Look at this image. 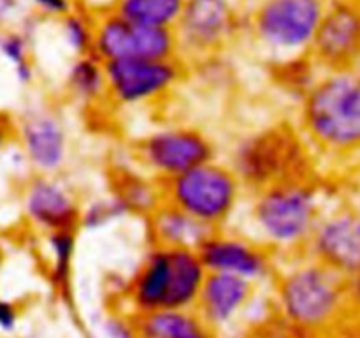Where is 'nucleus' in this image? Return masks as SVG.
I'll return each mask as SVG.
<instances>
[{"label":"nucleus","instance_id":"10","mask_svg":"<svg viewBox=\"0 0 360 338\" xmlns=\"http://www.w3.org/2000/svg\"><path fill=\"white\" fill-rule=\"evenodd\" d=\"M134 157L141 171L162 183L217 158V146L197 127L167 123L141 136L134 144Z\"/></svg>","mask_w":360,"mask_h":338},{"label":"nucleus","instance_id":"26","mask_svg":"<svg viewBox=\"0 0 360 338\" xmlns=\"http://www.w3.org/2000/svg\"><path fill=\"white\" fill-rule=\"evenodd\" d=\"M0 53L14 65L20 83L28 84L34 80V67L28 56V37L21 32H7L0 37Z\"/></svg>","mask_w":360,"mask_h":338},{"label":"nucleus","instance_id":"11","mask_svg":"<svg viewBox=\"0 0 360 338\" xmlns=\"http://www.w3.org/2000/svg\"><path fill=\"white\" fill-rule=\"evenodd\" d=\"M207 273H227L255 285L274 280L280 257L238 227L213 229L199 246Z\"/></svg>","mask_w":360,"mask_h":338},{"label":"nucleus","instance_id":"14","mask_svg":"<svg viewBox=\"0 0 360 338\" xmlns=\"http://www.w3.org/2000/svg\"><path fill=\"white\" fill-rule=\"evenodd\" d=\"M309 58L320 70L360 69V2L327 4Z\"/></svg>","mask_w":360,"mask_h":338},{"label":"nucleus","instance_id":"8","mask_svg":"<svg viewBox=\"0 0 360 338\" xmlns=\"http://www.w3.org/2000/svg\"><path fill=\"white\" fill-rule=\"evenodd\" d=\"M245 16L239 0H185L172 28L178 56L188 65L221 56L245 37Z\"/></svg>","mask_w":360,"mask_h":338},{"label":"nucleus","instance_id":"5","mask_svg":"<svg viewBox=\"0 0 360 338\" xmlns=\"http://www.w3.org/2000/svg\"><path fill=\"white\" fill-rule=\"evenodd\" d=\"M329 0H259L246 7L245 37L274 67L308 58Z\"/></svg>","mask_w":360,"mask_h":338},{"label":"nucleus","instance_id":"28","mask_svg":"<svg viewBox=\"0 0 360 338\" xmlns=\"http://www.w3.org/2000/svg\"><path fill=\"white\" fill-rule=\"evenodd\" d=\"M27 2L34 7L39 16L55 21L62 20L77 7L76 0H27Z\"/></svg>","mask_w":360,"mask_h":338},{"label":"nucleus","instance_id":"19","mask_svg":"<svg viewBox=\"0 0 360 338\" xmlns=\"http://www.w3.org/2000/svg\"><path fill=\"white\" fill-rule=\"evenodd\" d=\"M137 338H217L195 308H160L136 315Z\"/></svg>","mask_w":360,"mask_h":338},{"label":"nucleus","instance_id":"7","mask_svg":"<svg viewBox=\"0 0 360 338\" xmlns=\"http://www.w3.org/2000/svg\"><path fill=\"white\" fill-rule=\"evenodd\" d=\"M162 194L211 229L232 227L248 197L234 169L218 158L162 182Z\"/></svg>","mask_w":360,"mask_h":338},{"label":"nucleus","instance_id":"36","mask_svg":"<svg viewBox=\"0 0 360 338\" xmlns=\"http://www.w3.org/2000/svg\"><path fill=\"white\" fill-rule=\"evenodd\" d=\"M239 2H241L245 7H248V6H252V4L259 2V0H239Z\"/></svg>","mask_w":360,"mask_h":338},{"label":"nucleus","instance_id":"15","mask_svg":"<svg viewBox=\"0 0 360 338\" xmlns=\"http://www.w3.org/2000/svg\"><path fill=\"white\" fill-rule=\"evenodd\" d=\"M20 139L25 157L41 175H56L65 168L70 141L65 123L56 111L35 108L25 113Z\"/></svg>","mask_w":360,"mask_h":338},{"label":"nucleus","instance_id":"21","mask_svg":"<svg viewBox=\"0 0 360 338\" xmlns=\"http://www.w3.org/2000/svg\"><path fill=\"white\" fill-rule=\"evenodd\" d=\"M112 192L122 197L130 215H141L144 218L164 201L162 183L144 171L120 173Z\"/></svg>","mask_w":360,"mask_h":338},{"label":"nucleus","instance_id":"1","mask_svg":"<svg viewBox=\"0 0 360 338\" xmlns=\"http://www.w3.org/2000/svg\"><path fill=\"white\" fill-rule=\"evenodd\" d=\"M274 277L273 310L295 337L340 334L354 317L347 278L306 252L280 259Z\"/></svg>","mask_w":360,"mask_h":338},{"label":"nucleus","instance_id":"4","mask_svg":"<svg viewBox=\"0 0 360 338\" xmlns=\"http://www.w3.org/2000/svg\"><path fill=\"white\" fill-rule=\"evenodd\" d=\"M206 277L197 250L151 245L127 282L123 310L143 315L160 308H195Z\"/></svg>","mask_w":360,"mask_h":338},{"label":"nucleus","instance_id":"2","mask_svg":"<svg viewBox=\"0 0 360 338\" xmlns=\"http://www.w3.org/2000/svg\"><path fill=\"white\" fill-rule=\"evenodd\" d=\"M327 204L326 190L315 178L287 180L250 192L238 217L243 225L232 227L283 259L304 252Z\"/></svg>","mask_w":360,"mask_h":338},{"label":"nucleus","instance_id":"20","mask_svg":"<svg viewBox=\"0 0 360 338\" xmlns=\"http://www.w3.org/2000/svg\"><path fill=\"white\" fill-rule=\"evenodd\" d=\"M65 90L81 108H101L108 104L105 62L94 53L72 56L65 73Z\"/></svg>","mask_w":360,"mask_h":338},{"label":"nucleus","instance_id":"33","mask_svg":"<svg viewBox=\"0 0 360 338\" xmlns=\"http://www.w3.org/2000/svg\"><path fill=\"white\" fill-rule=\"evenodd\" d=\"M340 338H360V317H352L347 326L338 334Z\"/></svg>","mask_w":360,"mask_h":338},{"label":"nucleus","instance_id":"13","mask_svg":"<svg viewBox=\"0 0 360 338\" xmlns=\"http://www.w3.org/2000/svg\"><path fill=\"white\" fill-rule=\"evenodd\" d=\"M94 55L102 62L178 56L172 28H153L125 20L112 9L97 13Z\"/></svg>","mask_w":360,"mask_h":338},{"label":"nucleus","instance_id":"17","mask_svg":"<svg viewBox=\"0 0 360 338\" xmlns=\"http://www.w3.org/2000/svg\"><path fill=\"white\" fill-rule=\"evenodd\" d=\"M81 206L76 194L55 175L35 176L25 192L28 220L46 234L63 229H79Z\"/></svg>","mask_w":360,"mask_h":338},{"label":"nucleus","instance_id":"29","mask_svg":"<svg viewBox=\"0 0 360 338\" xmlns=\"http://www.w3.org/2000/svg\"><path fill=\"white\" fill-rule=\"evenodd\" d=\"M347 289L352 313L354 317H360V273L347 278Z\"/></svg>","mask_w":360,"mask_h":338},{"label":"nucleus","instance_id":"35","mask_svg":"<svg viewBox=\"0 0 360 338\" xmlns=\"http://www.w3.org/2000/svg\"><path fill=\"white\" fill-rule=\"evenodd\" d=\"M267 338H295V334L290 333V331H288L287 327H283V333L271 334V337H267Z\"/></svg>","mask_w":360,"mask_h":338},{"label":"nucleus","instance_id":"32","mask_svg":"<svg viewBox=\"0 0 360 338\" xmlns=\"http://www.w3.org/2000/svg\"><path fill=\"white\" fill-rule=\"evenodd\" d=\"M76 2L77 6L86 7V9L94 11V13H102V11L111 9L116 0H76Z\"/></svg>","mask_w":360,"mask_h":338},{"label":"nucleus","instance_id":"12","mask_svg":"<svg viewBox=\"0 0 360 338\" xmlns=\"http://www.w3.org/2000/svg\"><path fill=\"white\" fill-rule=\"evenodd\" d=\"M304 252L343 278L360 273V203L329 201Z\"/></svg>","mask_w":360,"mask_h":338},{"label":"nucleus","instance_id":"23","mask_svg":"<svg viewBox=\"0 0 360 338\" xmlns=\"http://www.w3.org/2000/svg\"><path fill=\"white\" fill-rule=\"evenodd\" d=\"M60 39L72 56L94 53L97 13L77 6L67 16L58 20Z\"/></svg>","mask_w":360,"mask_h":338},{"label":"nucleus","instance_id":"34","mask_svg":"<svg viewBox=\"0 0 360 338\" xmlns=\"http://www.w3.org/2000/svg\"><path fill=\"white\" fill-rule=\"evenodd\" d=\"M7 132H9V123H7V118L0 116V148H2L4 143H6Z\"/></svg>","mask_w":360,"mask_h":338},{"label":"nucleus","instance_id":"18","mask_svg":"<svg viewBox=\"0 0 360 338\" xmlns=\"http://www.w3.org/2000/svg\"><path fill=\"white\" fill-rule=\"evenodd\" d=\"M148 238L151 245L165 249L199 250L213 229L169 201H162L146 217Z\"/></svg>","mask_w":360,"mask_h":338},{"label":"nucleus","instance_id":"37","mask_svg":"<svg viewBox=\"0 0 360 338\" xmlns=\"http://www.w3.org/2000/svg\"><path fill=\"white\" fill-rule=\"evenodd\" d=\"M329 2H333V0H329ZM348 2H360V0H348Z\"/></svg>","mask_w":360,"mask_h":338},{"label":"nucleus","instance_id":"9","mask_svg":"<svg viewBox=\"0 0 360 338\" xmlns=\"http://www.w3.org/2000/svg\"><path fill=\"white\" fill-rule=\"evenodd\" d=\"M188 69V63L179 56L105 62L108 104L120 109H143L160 104L178 90Z\"/></svg>","mask_w":360,"mask_h":338},{"label":"nucleus","instance_id":"3","mask_svg":"<svg viewBox=\"0 0 360 338\" xmlns=\"http://www.w3.org/2000/svg\"><path fill=\"white\" fill-rule=\"evenodd\" d=\"M299 129L330 161L360 157V69L320 70L301 97Z\"/></svg>","mask_w":360,"mask_h":338},{"label":"nucleus","instance_id":"27","mask_svg":"<svg viewBox=\"0 0 360 338\" xmlns=\"http://www.w3.org/2000/svg\"><path fill=\"white\" fill-rule=\"evenodd\" d=\"M102 333L105 338H137L136 315L127 310L111 312L102 320Z\"/></svg>","mask_w":360,"mask_h":338},{"label":"nucleus","instance_id":"24","mask_svg":"<svg viewBox=\"0 0 360 338\" xmlns=\"http://www.w3.org/2000/svg\"><path fill=\"white\" fill-rule=\"evenodd\" d=\"M49 259H51V282L58 291L67 292L70 284L74 257L77 250V229H63L46 234Z\"/></svg>","mask_w":360,"mask_h":338},{"label":"nucleus","instance_id":"22","mask_svg":"<svg viewBox=\"0 0 360 338\" xmlns=\"http://www.w3.org/2000/svg\"><path fill=\"white\" fill-rule=\"evenodd\" d=\"M185 0H116L111 9L125 20L153 28H174Z\"/></svg>","mask_w":360,"mask_h":338},{"label":"nucleus","instance_id":"16","mask_svg":"<svg viewBox=\"0 0 360 338\" xmlns=\"http://www.w3.org/2000/svg\"><path fill=\"white\" fill-rule=\"evenodd\" d=\"M257 287L241 277L227 273H207L197 299L195 310L214 334L231 330L248 315L257 299Z\"/></svg>","mask_w":360,"mask_h":338},{"label":"nucleus","instance_id":"31","mask_svg":"<svg viewBox=\"0 0 360 338\" xmlns=\"http://www.w3.org/2000/svg\"><path fill=\"white\" fill-rule=\"evenodd\" d=\"M21 0H0V21L13 18L21 9Z\"/></svg>","mask_w":360,"mask_h":338},{"label":"nucleus","instance_id":"30","mask_svg":"<svg viewBox=\"0 0 360 338\" xmlns=\"http://www.w3.org/2000/svg\"><path fill=\"white\" fill-rule=\"evenodd\" d=\"M18 323V310L13 303L0 301V330L11 331L14 330Z\"/></svg>","mask_w":360,"mask_h":338},{"label":"nucleus","instance_id":"25","mask_svg":"<svg viewBox=\"0 0 360 338\" xmlns=\"http://www.w3.org/2000/svg\"><path fill=\"white\" fill-rule=\"evenodd\" d=\"M129 215V208L116 192L108 194V196H98L81 206L79 229L101 231V229L109 227V225L116 224Z\"/></svg>","mask_w":360,"mask_h":338},{"label":"nucleus","instance_id":"6","mask_svg":"<svg viewBox=\"0 0 360 338\" xmlns=\"http://www.w3.org/2000/svg\"><path fill=\"white\" fill-rule=\"evenodd\" d=\"M313 154L301 129L271 125L239 137L227 164L250 194L287 180L313 178Z\"/></svg>","mask_w":360,"mask_h":338}]
</instances>
